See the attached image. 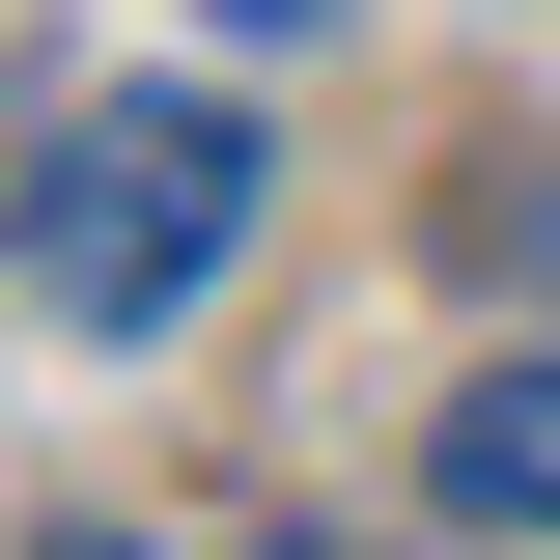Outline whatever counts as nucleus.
I'll return each mask as SVG.
<instances>
[{"label":"nucleus","instance_id":"obj_2","mask_svg":"<svg viewBox=\"0 0 560 560\" xmlns=\"http://www.w3.org/2000/svg\"><path fill=\"white\" fill-rule=\"evenodd\" d=\"M420 477H448V533H533V560H560V337H504L477 393L420 420Z\"/></svg>","mask_w":560,"mask_h":560},{"label":"nucleus","instance_id":"obj_3","mask_svg":"<svg viewBox=\"0 0 560 560\" xmlns=\"http://www.w3.org/2000/svg\"><path fill=\"white\" fill-rule=\"evenodd\" d=\"M504 280H533V308H560V140H533V168H504Z\"/></svg>","mask_w":560,"mask_h":560},{"label":"nucleus","instance_id":"obj_1","mask_svg":"<svg viewBox=\"0 0 560 560\" xmlns=\"http://www.w3.org/2000/svg\"><path fill=\"white\" fill-rule=\"evenodd\" d=\"M253 197H280V140L224 113V84H84V113L28 140V337H84V364L197 337L224 253H253Z\"/></svg>","mask_w":560,"mask_h":560},{"label":"nucleus","instance_id":"obj_4","mask_svg":"<svg viewBox=\"0 0 560 560\" xmlns=\"http://www.w3.org/2000/svg\"><path fill=\"white\" fill-rule=\"evenodd\" d=\"M224 28H253V57H280V28H337V0H224Z\"/></svg>","mask_w":560,"mask_h":560},{"label":"nucleus","instance_id":"obj_5","mask_svg":"<svg viewBox=\"0 0 560 560\" xmlns=\"http://www.w3.org/2000/svg\"><path fill=\"white\" fill-rule=\"evenodd\" d=\"M28 560H113V533H28Z\"/></svg>","mask_w":560,"mask_h":560}]
</instances>
